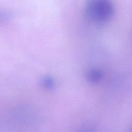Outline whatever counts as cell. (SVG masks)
<instances>
[{
  "label": "cell",
  "instance_id": "3957f363",
  "mask_svg": "<svg viewBox=\"0 0 132 132\" xmlns=\"http://www.w3.org/2000/svg\"><path fill=\"white\" fill-rule=\"evenodd\" d=\"M43 86L46 89H52L55 86V81L50 76L44 77L42 81Z\"/></svg>",
  "mask_w": 132,
  "mask_h": 132
},
{
  "label": "cell",
  "instance_id": "7a4b0ae2",
  "mask_svg": "<svg viewBox=\"0 0 132 132\" xmlns=\"http://www.w3.org/2000/svg\"><path fill=\"white\" fill-rule=\"evenodd\" d=\"M103 77L102 72L97 69L89 70L87 74V77L91 82H96L100 81Z\"/></svg>",
  "mask_w": 132,
  "mask_h": 132
},
{
  "label": "cell",
  "instance_id": "6da1fadb",
  "mask_svg": "<svg viewBox=\"0 0 132 132\" xmlns=\"http://www.w3.org/2000/svg\"><path fill=\"white\" fill-rule=\"evenodd\" d=\"M114 12L112 0H87L85 7V14L90 22L102 24L109 21Z\"/></svg>",
  "mask_w": 132,
  "mask_h": 132
}]
</instances>
